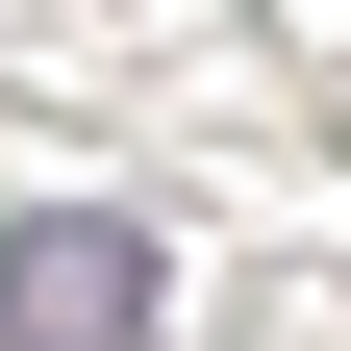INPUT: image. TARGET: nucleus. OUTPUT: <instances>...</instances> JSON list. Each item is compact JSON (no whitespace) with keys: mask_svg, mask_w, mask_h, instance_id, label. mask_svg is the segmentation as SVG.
Listing matches in <instances>:
<instances>
[{"mask_svg":"<svg viewBox=\"0 0 351 351\" xmlns=\"http://www.w3.org/2000/svg\"><path fill=\"white\" fill-rule=\"evenodd\" d=\"M0 351H151V226L125 201H25L0 226Z\"/></svg>","mask_w":351,"mask_h":351,"instance_id":"nucleus-1","label":"nucleus"}]
</instances>
